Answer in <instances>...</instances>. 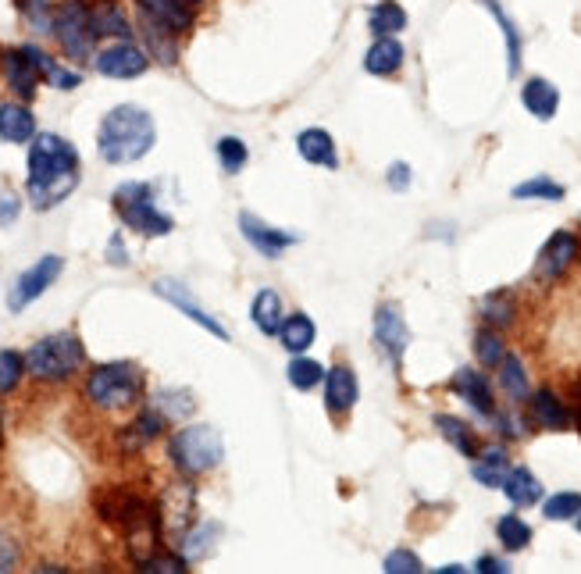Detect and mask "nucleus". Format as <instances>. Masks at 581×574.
<instances>
[{
    "instance_id": "obj_1",
    "label": "nucleus",
    "mask_w": 581,
    "mask_h": 574,
    "mask_svg": "<svg viewBox=\"0 0 581 574\" xmlns=\"http://www.w3.org/2000/svg\"><path fill=\"white\" fill-rule=\"evenodd\" d=\"M79 186V150L54 132H40L29 147V200L36 211H50Z\"/></svg>"
},
{
    "instance_id": "obj_2",
    "label": "nucleus",
    "mask_w": 581,
    "mask_h": 574,
    "mask_svg": "<svg viewBox=\"0 0 581 574\" xmlns=\"http://www.w3.org/2000/svg\"><path fill=\"white\" fill-rule=\"evenodd\" d=\"M100 507V517L111 521L115 528L125 532V542H129V557L132 564H143L157 553V535H161V507L136 492H125V489H115L100 496L97 500Z\"/></svg>"
},
{
    "instance_id": "obj_3",
    "label": "nucleus",
    "mask_w": 581,
    "mask_h": 574,
    "mask_svg": "<svg viewBox=\"0 0 581 574\" xmlns=\"http://www.w3.org/2000/svg\"><path fill=\"white\" fill-rule=\"evenodd\" d=\"M157 143V125L140 104H118L97 129V150L107 164H132L147 157Z\"/></svg>"
},
{
    "instance_id": "obj_4",
    "label": "nucleus",
    "mask_w": 581,
    "mask_h": 574,
    "mask_svg": "<svg viewBox=\"0 0 581 574\" xmlns=\"http://www.w3.org/2000/svg\"><path fill=\"white\" fill-rule=\"evenodd\" d=\"M168 457L182 478H197L218 468L225 457V443H221V432L214 425H186L172 435Z\"/></svg>"
},
{
    "instance_id": "obj_5",
    "label": "nucleus",
    "mask_w": 581,
    "mask_h": 574,
    "mask_svg": "<svg viewBox=\"0 0 581 574\" xmlns=\"http://www.w3.org/2000/svg\"><path fill=\"white\" fill-rule=\"evenodd\" d=\"M82 361H86V346L75 332H54L25 353V368L40 382H68L82 368Z\"/></svg>"
},
{
    "instance_id": "obj_6",
    "label": "nucleus",
    "mask_w": 581,
    "mask_h": 574,
    "mask_svg": "<svg viewBox=\"0 0 581 574\" xmlns=\"http://www.w3.org/2000/svg\"><path fill=\"white\" fill-rule=\"evenodd\" d=\"M82 393L97 410H125L143 396V371L129 361L100 364L90 371Z\"/></svg>"
},
{
    "instance_id": "obj_7",
    "label": "nucleus",
    "mask_w": 581,
    "mask_h": 574,
    "mask_svg": "<svg viewBox=\"0 0 581 574\" xmlns=\"http://www.w3.org/2000/svg\"><path fill=\"white\" fill-rule=\"evenodd\" d=\"M115 211L132 232L140 236H168L175 229L172 214H164L161 207L154 204V189L147 182H122L115 189Z\"/></svg>"
},
{
    "instance_id": "obj_8",
    "label": "nucleus",
    "mask_w": 581,
    "mask_h": 574,
    "mask_svg": "<svg viewBox=\"0 0 581 574\" xmlns=\"http://www.w3.org/2000/svg\"><path fill=\"white\" fill-rule=\"evenodd\" d=\"M54 36H58L61 50H65L68 58L82 61L93 54V22H90V8L82 4V0H65L58 11H54Z\"/></svg>"
},
{
    "instance_id": "obj_9",
    "label": "nucleus",
    "mask_w": 581,
    "mask_h": 574,
    "mask_svg": "<svg viewBox=\"0 0 581 574\" xmlns=\"http://www.w3.org/2000/svg\"><path fill=\"white\" fill-rule=\"evenodd\" d=\"M61 271H65V257H58V254L40 257V261H36L33 268H25L22 275H18V279L11 282L8 307L15 314L25 311V307L33 304V300H40V296L61 279Z\"/></svg>"
},
{
    "instance_id": "obj_10",
    "label": "nucleus",
    "mask_w": 581,
    "mask_h": 574,
    "mask_svg": "<svg viewBox=\"0 0 581 574\" xmlns=\"http://www.w3.org/2000/svg\"><path fill=\"white\" fill-rule=\"evenodd\" d=\"M0 72L8 79V86L22 100H29L36 93V82L43 79V50L25 43V47H8L0 50Z\"/></svg>"
},
{
    "instance_id": "obj_11",
    "label": "nucleus",
    "mask_w": 581,
    "mask_h": 574,
    "mask_svg": "<svg viewBox=\"0 0 581 574\" xmlns=\"http://www.w3.org/2000/svg\"><path fill=\"white\" fill-rule=\"evenodd\" d=\"M578 254H581V239L574 236V232H567V229L553 232V236L546 239V246L539 250L535 275H539L542 282H560L567 275V268L578 261Z\"/></svg>"
},
{
    "instance_id": "obj_12",
    "label": "nucleus",
    "mask_w": 581,
    "mask_h": 574,
    "mask_svg": "<svg viewBox=\"0 0 581 574\" xmlns=\"http://www.w3.org/2000/svg\"><path fill=\"white\" fill-rule=\"evenodd\" d=\"M93 68H97L100 75H107V79H136V75H143L150 68V58L143 47L122 40V43H115V47L100 50Z\"/></svg>"
},
{
    "instance_id": "obj_13",
    "label": "nucleus",
    "mask_w": 581,
    "mask_h": 574,
    "mask_svg": "<svg viewBox=\"0 0 581 574\" xmlns=\"http://www.w3.org/2000/svg\"><path fill=\"white\" fill-rule=\"evenodd\" d=\"M375 339H378V346H382L385 357H389V364L400 368L403 353H407V346H410V328L396 304H382L375 311Z\"/></svg>"
},
{
    "instance_id": "obj_14",
    "label": "nucleus",
    "mask_w": 581,
    "mask_h": 574,
    "mask_svg": "<svg viewBox=\"0 0 581 574\" xmlns=\"http://www.w3.org/2000/svg\"><path fill=\"white\" fill-rule=\"evenodd\" d=\"M239 232H243L246 243L254 246L257 254H264V257H279L282 250H289V246L300 243V236L275 229V225L261 222V218H257V214H250V211H239Z\"/></svg>"
},
{
    "instance_id": "obj_15",
    "label": "nucleus",
    "mask_w": 581,
    "mask_h": 574,
    "mask_svg": "<svg viewBox=\"0 0 581 574\" xmlns=\"http://www.w3.org/2000/svg\"><path fill=\"white\" fill-rule=\"evenodd\" d=\"M154 293H157V296H164L168 304L179 307V311L186 314V318L197 321L200 328H207V332H211L214 339H221V343H229V328L221 325L218 318H211V314H207L204 307H200L197 300H193V296L186 293V286H179L175 279H157V282H154Z\"/></svg>"
},
{
    "instance_id": "obj_16",
    "label": "nucleus",
    "mask_w": 581,
    "mask_h": 574,
    "mask_svg": "<svg viewBox=\"0 0 581 574\" xmlns=\"http://www.w3.org/2000/svg\"><path fill=\"white\" fill-rule=\"evenodd\" d=\"M357 396H361V386H357L353 368L336 364V368L328 371L325 375V407H328V414H336V418L350 414L353 403H357Z\"/></svg>"
},
{
    "instance_id": "obj_17",
    "label": "nucleus",
    "mask_w": 581,
    "mask_h": 574,
    "mask_svg": "<svg viewBox=\"0 0 581 574\" xmlns=\"http://www.w3.org/2000/svg\"><path fill=\"white\" fill-rule=\"evenodd\" d=\"M450 389L467 403V407H475L478 414H485V418H492V414H496V400H492V389H489V382H485L482 371L460 368L457 375H453Z\"/></svg>"
},
{
    "instance_id": "obj_18",
    "label": "nucleus",
    "mask_w": 581,
    "mask_h": 574,
    "mask_svg": "<svg viewBox=\"0 0 581 574\" xmlns=\"http://www.w3.org/2000/svg\"><path fill=\"white\" fill-rule=\"evenodd\" d=\"M164 425H168V414H164L161 407H147L140 418L125 425V432L118 435V443H122L125 453H136V450H143V446L154 443L157 435L164 432Z\"/></svg>"
},
{
    "instance_id": "obj_19",
    "label": "nucleus",
    "mask_w": 581,
    "mask_h": 574,
    "mask_svg": "<svg viewBox=\"0 0 581 574\" xmlns=\"http://www.w3.org/2000/svg\"><path fill=\"white\" fill-rule=\"evenodd\" d=\"M161 521L172 532H186V525L193 521V485L189 482H175L172 489L161 496Z\"/></svg>"
},
{
    "instance_id": "obj_20",
    "label": "nucleus",
    "mask_w": 581,
    "mask_h": 574,
    "mask_svg": "<svg viewBox=\"0 0 581 574\" xmlns=\"http://www.w3.org/2000/svg\"><path fill=\"white\" fill-rule=\"evenodd\" d=\"M136 8L143 15H150L154 22L168 25L172 33H189L193 29V11H189V0H136Z\"/></svg>"
},
{
    "instance_id": "obj_21",
    "label": "nucleus",
    "mask_w": 581,
    "mask_h": 574,
    "mask_svg": "<svg viewBox=\"0 0 581 574\" xmlns=\"http://www.w3.org/2000/svg\"><path fill=\"white\" fill-rule=\"evenodd\" d=\"M403 43L396 40V36H378L375 43H371V50L364 54V68H368L371 75H382V79H389V75H396L403 68Z\"/></svg>"
},
{
    "instance_id": "obj_22",
    "label": "nucleus",
    "mask_w": 581,
    "mask_h": 574,
    "mask_svg": "<svg viewBox=\"0 0 581 574\" xmlns=\"http://www.w3.org/2000/svg\"><path fill=\"white\" fill-rule=\"evenodd\" d=\"M521 104L528 107V111H532V115L539 118V122H549V118L557 115V107H560V90L549 79L535 75V79L524 82Z\"/></svg>"
},
{
    "instance_id": "obj_23",
    "label": "nucleus",
    "mask_w": 581,
    "mask_h": 574,
    "mask_svg": "<svg viewBox=\"0 0 581 574\" xmlns=\"http://www.w3.org/2000/svg\"><path fill=\"white\" fill-rule=\"evenodd\" d=\"M532 418H535V425L549 428V432H564V428L574 425V414L564 407V400H560L557 393H549V389L532 393Z\"/></svg>"
},
{
    "instance_id": "obj_24",
    "label": "nucleus",
    "mask_w": 581,
    "mask_h": 574,
    "mask_svg": "<svg viewBox=\"0 0 581 574\" xmlns=\"http://www.w3.org/2000/svg\"><path fill=\"white\" fill-rule=\"evenodd\" d=\"M0 140L8 143H33L36 118L25 104H0Z\"/></svg>"
},
{
    "instance_id": "obj_25",
    "label": "nucleus",
    "mask_w": 581,
    "mask_h": 574,
    "mask_svg": "<svg viewBox=\"0 0 581 574\" xmlns=\"http://www.w3.org/2000/svg\"><path fill=\"white\" fill-rule=\"evenodd\" d=\"M296 150H300L303 161L318 164V168H336L339 164L336 140H332L325 129H303L300 136H296Z\"/></svg>"
},
{
    "instance_id": "obj_26",
    "label": "nucleus",
    "mask_w": 581,
    "mask_h": 574,
    "mask_svg": "<svg viewBox=\"0 0 581 574\" xmlns=\"http://www.w3.org/2000/svg\"><path fill=\"white\" fill-rule=\"evenodd\" d=\"M90 22L97 40L100 36H115V40H129L132 36L129 18H125V11L118 8L115 0H97V8H90Z\"/></svg>"
},
{
    "instance_id": "obj_27",
    "label": "nucleus",
    "mask_w": 581,
    "mask_h": 574,
    "mask_svg": "<svg viewBox=\"0 0 581 574\" xmlns=\"http://www.w3.org/2000/svg\"><path fill=\"white\" fill-rule=\"evenodd\" d=\"M140 15H143V11H140ZM140 29H143V40H147V47L154 50V58L161 61V65H175V61H179V43H175V36H179V33H172L168 25L154 22L150 15L140 18Z\"/></svg>"
},
{
    "instance_id": "obj_28",
    "label": "nucleus",
    "mask_w": 581,
    "mask_h": 574,
    "mask_svg": "<svg viewBox=\"0 0 581 574\" xmlns=\"http://www.w3.org/2000/svg\"><path fill=\"white\" fill-rule=\"evenodd\" d=\"M250 318H254V325L261 328L264 336H279L282 328V296L275 293V289H261V293L254 296V304H250Z\"/></svg>"
},
{
    "instance_id": "obj_29",
    "label": "nucleus",
    "mask_w": 581,
    "mask_h": 574,
    "mask_svg": "<svg viewBox=\"0 0 581 574\" xmlns=\"http://www.w3.org/2000/svg\"><path fill=\"white\" fill-rule=\"evenodd\" d=\"M471 471H475V482H482L485 489H503V482H507V471H510L507 450H500V446H489V450H482Z\"/></svg>"
},
{
    "instance_id": "obj_30",
    "label": "nucleus",
    "mask_w": 581,
    "mask_h": 574,
    "mask_svg": "<svg viewBox=\"0 0 581 574\" xmlns=\"http://www.w3.org/2000/svg\"><path fill=\"white\" fill-rule=\"evenodd\" d=\"M503 492L514 507H532V503L542 500V482L532 475L528 468H510L507 482H503Z\"/></svg>"
},
{
    "instance_id": "obj_31",
    "label": "nucleus",
    "mask_w": 581,
    "mask_h": 574,
    "mask_svg": "<svg viewBox=\"0 0 581 574\" xmlns=\"http://www.w3.org/2000/svg\"><path fill=\"white\" fill-rule=\"evenodd\" d=\"M368 29L375 36H396L407 29V11L396 4V0H382V4H375L368 15Z\"/></svg>"
},
{
    "instance_id": "obj_32",
    "label": "nucleus",
    "mask_w": 581,
    "mask_h": 574,
    "mask_svg": "<svg viewBox=\"0 0 581 574\" xmlns=\"http://www.w3.org/2000/svg\"><path fill=\"white\" fill-rule=\"evenodd\" d=\"M500 386H503V393H507L514 403L532 400V386H528V371H524V364L517 361L514 353H507V357L500 361Z\"/></svg>"
},
{
    "instance_id": "obj_33",
    "label": "nucleus",
    "mask_w": 581,
    "mask_h": 574,
    "mask_svg": "<svg viewBox=\"0 0 581 574\" xmlns=\"http://www.w3.org/2000/svg\"><path fill=\"white\" fill-rule=\"evenodd\" d=\"M314 321L307 318V314H289L286 321H282V328H279V339H282V346H286L289 353H303L307 346L314 343Z\"/></svg>"
},
{
    "instance_id": "obj_34",
    "label": "nucleus",
    "mask_w": 581,
    "mask_h": 574,
    "mask_svg": "<svg viewBox=\"0 0 581 574\" xmlns=\"http://www.w3.org/2000/svg\"><path fill=\"white\" fill-rule=\"evenodd\" d=\"M478 314H482V321H485L489 328L503 332V328L514 325V296L503 293V289H500V293H489V296L482 300V311H478Z\"/></svg>"
},
{
    "instance_id": "obj_35",
    "label": "nucleus",
    "mask_w": 581,
    "mask_h": 574,
    "mask_svg": "<svg viewBox=\"0 0 581 574\" xmlns=\"http://www.w3.org/2000/svg\"><path fill=\"white\" fill-rule=\"evenodd\" d=\"M435 428H439L442 439L457 446L464 457H478V439H475V432L464 425V421L450 418V414H439V418H435Z\"/></svg>"
},
{
    "instance_id": "obj_36",
    "label": "nucleus",
    "mask_w": 581,
    "mask_h": 574,
    "mask_svg": "<svg viewBox=\"0 0 581 574\" xmlns=\"http://www.w3.org/2000/svg\"><path fill=\"white\" fill-rule=\"evenodd\" d=\"M485 8L496 15V22H500V29H503V40H507V72L517 75L521 72V33H517L514 22H510L507 11H503L496 0H485Z\"/></svg>"
},
{
    "instance_id": "obj_37",
    "label": "nucleus",
    "mask_w": 581,
    "mask_h": 574,
    "mask_svg": "<svg viewBox=\"0 0 581 574\" xmlns=\"http://www.w3.org/2000/svg\"><path fill=\"white\" fill-rule=\"evenodd\" d=\"M286 375H289V386L307 393V389H314L321 378H325V368H321L318 361H311V357H300V353H296L293 361H289Z\"/></svg>"
},
{
    "instance_id": "obj_38",
    "label": "nucleus",
    "mask_w": 581,
    "mask_h": 574,
    "mask_svg": "<svg viewBox=\"0 0 581 574\" xmlns=\"http://www.w3.org/2000/svg\"><path fill=\"white\" fill-rule=\"evenodd\" d=\"M496 535H500L503 550H510V553H521L524 546L532 542V528L524 525V521L517 514L500 517V521H496Z\"/></svg>"
},
{
    "instance_id": "obj_39",
    "label": "nucleus",
    "mask_w": 581,
    "mask_h": 574,
    "mask_svg": "<svg viewBox=\"0 0 581 574\" xmlns=\"http://www.w3.org/2000/svg\"><path fill=\"white\" fill-rule=\"evenodd\" d=\"M475 357L482 368H500V361L507 357V346H503V336L496 328H485L475 336Z\"/></svg>"
},
{
    "instance_id": "obj_40",
    "label": "nucleus",
    "mask_w": 581,
    "mask_h": 574,
    "mask_svg": "<svg viewBox=\"0 0 581 574\" xmlns=\"http://www.w3.org/2000/svg\"><path fill=\"white\" fill-rule=\"evenodd\" d=\"M510 197L514 200H564V186L553 182V179H546V175H535V179L514 186Z\"/></svg>"
},
{
    "instance_id": "obj_41",
    "label": "nucleus",
    "mask_w": 581,
    "mask_h": 574,
    "mask_svg": "<svg viewBox=\"0 0 581 574\" xmlns=\"http://www.w3.org/2000/svg\"><path fill=\"white\" fill-rule=\"evenodd\" d=\"M214 535H218V528H214V525L189 528V532H182L179 553H182L186 560H200V557H204V553L214 546Z\"/></svg>"
},
{
    "instance_id": "obj_42",
    "label": "nucleus",
    "mask_w": 581,
    "mask_h": 574,
    "mask_svg": "<svg viewBox=\"0 0 581 574\" xmlns=\"http://www.w3.org/2000/svg\"><path fill=\"white\" fill-rule=\"evenodd\" d=\"M25 371H29V368H25V357H22V353L0 350V396L15 393Z\"/></svg>"
},
{
    "instance_id": "obj_43",
    "label": "nucleus",
    "mask_w": 581,
    "mask_h": 574,
    "mask_svg": "<svg viewBox=\"0 0 581 574\" xmlns=\"http://www.w3.org/2000/svg\"><path fill=\"white\" fill-rule=\"evenodd\" d=\"M542 514L546 521H571V517L581 514V492H557L542 503Z\"/></svg>"
},
{
    "instance_id": "obj_44",
    "label": "nucleus",
    "mask_w": 581,
    "mask_h": 574,
    "mask_svg": "<svg viewBox=\"0 0 581 574\" xmlns=\"http://www.w3.org/2000/svg\"><path fill=\"white\" fill-rule=\"evenodd\" d=\"M246 143L243 140H236V136H221L218 140V161H221V168L229 175H236V172H243V164H246Z\"/></svg>"
},
{
    "instance_id": "obj_45",
    "label": "nucleus",
    "mask_w": 581,
    "mask_h": 574,
    "mask_svg": "<svg viewBox=\"0 0 581 574\" xmlns=\"http://www.w3.org/2000/svg\"><path fill=\"white\" fill-rule=\"evenodd\" d=\"M382 571H385V574H418V571H425V567H421V557H418V553H410V550H393L389 557H385Z\"/></svg>"
},
{
    "instance_id": "obj_46",
    "label": "nucleus",
    "mask_w": 581,
    "mask_h": 574,
    "mask_svg": "<svg viewBox=\"0 0 581 574\" xmlns=\"http://www.w3.org/2000/svg\"><path fill=\"white\" fill-rule=\"evenodd\" d=\"M25 18L36 33H54V15H50L47 0H25Z\"/></svg>"
},
{
    "instance_id": "obj_47",
    "label": "nucleus",
    "mask_w": 581,
    "mask_h": 574,
    "mask_svg": "<svg viewBox=\"0 0 581 574\" xmlns=\"http://www.w3.org/2000/svg\"><path fill=\"white\" fill-rule=\"evenodd\" d=\"M189 560L186 557H182V553H179V557H161V553H154V557H150V560H143V564H140V571H157V574H182V571H189Z\"/></svg>"
},
{
    "instance_id": "obj_48",
    "label": "nucleus",
    "mask_w": 581,
    "mask_h": 574,
    "mask_svg": "<svg viewBox=\"0 0 581 574\" xmlns=\"http://www.w3.org/2000/svg\"><path fill=\"white\" fill-rule=\"evenodd\" d=\"M15 564H18V546H15V539H8V535L0 532V574H4V571H15Z\"/></svg>"
},
{
    "instance_id": "obj_49",
    "label": "nucleus",
    "mask_w": 581,
    "mask_h": 574,
    "mask_svg": "<svg viewBox=\"0 0 581 574\" xmlns=\"http://www.w3.org/2000/svg\"><path fill=\"white\" fill-rule=\"evenodd\" d=\"M385 182H389V189H396V193H403V189L410 186V164L396 161L393 168H389V175H385Z\"/></svg>"
},
{
    "instance_id": "obj_50",
    "label": "nucleus",
    "mask_w": 581,
    "mask_h": 574,
    "mask_svg": "<svg viewBox=\"0 0 581 574\" xmlns=\"http://www.w3.org/2000/svg\"><path fill=\"white\" fill-rule=\"evenodd\" d=\"M18 197L15 193H4V197H0V225H11L18 218Z\"/></svg>"
},
{
    "instance_id": "obj_51",
    "label": "nucleus",
    "mask_w": 581,
    "mask_h": 574,
    "mask_svg": "<svg viewBox=\"0 0 581 574\" xmlns=\"http://www.w3.org/2000/svg\"><path fill=\"white\" fill-rule=\"evenodd\" d=\"M107 261L129 264V257H125V250H122V236H111V243H107Z\"/></svg>"
},
{
    "instance_id": "obj_52",
    "label": "nucleus",
    "mask_w": 581,
    "mask_h": 574,
    "mask_svg": "<svg viewBox=\"0 0 581 574\" xmlns=\"http://www.w3.org/2000/svg\"><path fill=\"white\" fill-rule=\"evenodd\" d=\"M475 571H482V574H503V571H510V567L503 564V560H496V557H482L475 564Z\"/></svg>"
},
{
    "instance_id": "obj_53",
    "label": "nucleus",
    "mask_w": 581,
    "mask_h": 574,
    "mask_svg": "<svg viewBox=\"0 0 581 574\" xmlns=\"http://www.w3.org/2000/svg\"><path fill=\"white\" fill-rule=\"evenodd\" d=\"M578 532H581V514H578Z\"/></svg>"
},
{
    "instance_id": "obj_54",
    "label": "nucleus",
    "mask_w": 581,
    "mask_h": 574,
    "mask_svg": "<svg viewBox=\"0 0 581 574\" xmlns=\"http://www.w3.org/2000/svg\"><path fill=\"white\" fill-rule=\"evenodd\" d=\"M193 4H200V0H193Z\"/></svg>"
}]
</instances>
